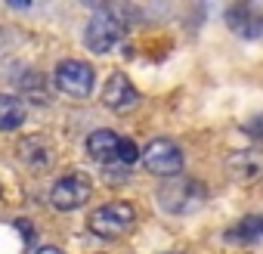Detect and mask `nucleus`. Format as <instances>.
I'll use <instances>...</instances> for the list:
<instances>
[{"mask_svg":"<svg viewBox=\"0 0 263 254\" xmlns=\"http://www.w3.org/2000/svg\"><path fill=\"white\" fill-rule=\"evenodd\" d=\"M208 198V189L192 180V177H167L161 186H158V202L167 214H195Z\"/></svg>","mask_w":263,"mask_h":254,"instance_id":"obj_1","label":"nucleus"},{"mask_svg":"<svg viewBox=\"0 0 263 254\" xmlns=\"http://www.w3.org/2000/svg\"><path fill=\"white\" fill-rule=\"evenodd\" d=\"M87 223L102 239H121V235H127L130 229H134L137 211H134V205H127V202H108V205L96 208Z\"/></svg>","mask_w":263,"mask_h":254,"instance_id":"obj_2","label":"nucleus"},{"mask_svg":"<svg viewBox=\"0 0 263 254\" xmlns=\"http://www.w3.org/2000/svg\"><path fill=\"white\" fill-rule=\"evenodd\" d=\"M87 47L93 53H108L115 50L121 41H124V22L111 13V10H102L96 13L90 22H87V34H84Z\"/></svg>","mask_w":263,"mask_h":254,"instance_id":"obj_3","label":"nucleus"},{"mask_svg":"<svg viewBox=\"0 0 263 254\" xmlns=\"http://www.w3.org/2000/svg\"><path fill=\"white\" fill-rule=\"evenodd\" d=\"M53 81H56V87H59L65 96L84 99V96H90V93H93L96 75H93V68H90L87 62H81V59H65V62H59V68H56Z\"/></svg>","mask_w":263,"mask_h":254,"instance_id":"obj_4","label":"nucleus"},{"mask_svg":"<svg viewBox=\"0 0 263 254\" xmlns=\"http://www.w3.org/2000/svg\"><path fill=\"white\" fill-rule=\"evenodd\" d=\"M143 165L152 171V174H161L164 180L167 177H177L180 168H183V152L174 140H152L146 149H143Z\"/></svg>","mask_w":263,"mask_h":254,"instance_id":"obj_5","label":"nucleus"},{"mask_svg":"<svg viewBox=\"0 0 263 254\" xmlns=\"http://www.w3.org/2000/svg\"><path fill=\"white\" fill-rule=\"evenodd\" d=\"M90 198V180L84 174H65L53 183V192H50V202L59 208V211H74L81 205H87Z\"/></svg>","mask_w":263,"mask_h":254,"instance_id":"obj_6","label":"nucleus"},{"mask_svg":"<svg viewBox=\"0 0 263 254\" xmlns=\"http://www.w3.org/2000/svg\"><path fill=\"white\" fill-rule=\"evenodd\" d=\"M102 102H105L111 112H130V108H137L140 93H137L134 84H130L127 75L115 71V75L105 81V87H102Z\"/></svg>","mask_w":263,"mask_h":254,"instance_id":"obj_7","label":"nucleus"},{"mask_svg":"<svg viewBox=\"0 0 263 254\" xmlns=\"http://www.w3.org/2000/svg\"><path fill=\"white\" fill-rule=\"evenodd\" d=\"M226 22H229V28H232L235 34H241V38H257V34L263 31V16H260L257 10H251L248 4H238V7L226 10Z\"/></svg>","mask_w":263,"mask_h":254,"instance_id":"obj_8","label":"nucleus"},{"mask_svg":"<svg viewBox=\"0 0 263 254\" xmlns=\"http://www.w3.org/2000/svg\"><path fill=\"white\" fill-rule=\"evenodd\" d=\"M226 168L235 180H257L263 174V155L254 149H241V152H232L226 158Z\"/></svg>","mask_w":263,"mask_h":254,"instance_id":"obj_9","label":"nucleus"},{"mask_svg":"<svg viewBox=\"0 0 263 254\" xmlns=\"http://www.w3.org/2000/svg\"><path fill=\"white\" fill-rule=\"evenodd\" d=\"M87 149L96 161L108 165V161H118V149H121V137L115 131H93L87 137Z\"/></svg>","mask_w":263,"mask_h":254,"instance_id":"obj_10","label":"nucleus"},{"mask_svg":"<svg viewBox=\"0 0 263 254\" xmlns=\"http://www.w3.org/2000/svg\"><path fill=\"white\" fill-rule=\"evenodd\" d=\"M25 115H28V108L19 96L0 93V131H16V127H22Z\"/></svg>","mask_w":263,"mask_h":254,"instance_id":"obj_11","label":"nucleus"},{"mask_svg":"<svg viewBox=\"0 0 263 254\" xmlns=\"http://www.w3.org/2000/svg\"><path fill=\"white\" fill-rule=\"evenodd\" d=\"M19 149H22V161H25V165H34V168H47V165L53 161V149H47L41 137H34V140H25Z\"/></svg>","mask_w":263,"mask_h":254,"instance_id":"obj_12","label":"nucleus"},{"mask_svg":"<svg viewBox=\"0 0 263 254\" xmlns=\"http://www.w3.org/2000/svg\"><path fill=\"white\" fill-rule=\"evenodd\" d=\"M137 158H140V149H137V143H134V140H121L118 161H121V165H134Z\"/></svg>","mask_w":263,"mask_h":254,"instance_id":"obj_13","label":"nucleus"},{"mask_svg":"<svg viewBox=\"0 0 263 254\" xmlns=\"http://www.w3.org/2000/svg\"><path fill=\"white\" fill-rule=\"evenodd\" d=\"M257 232H263V217H248V220H241V226L232 232V239H235V235H257Z\"/></svg>","mask_w":263,"mask_h":254,"instance_id":"obj_14","label":"nucleus"},{"mask_svg":"<svg viewBox=\"0 0 263 254\" xmlns=\"http://www.w3.org/2000/svg\"><path fill=\"white\" fill-rule=\"evenodd\" d=\"M245 134H248L251 140H260V143H263V115H254V118L245 124Z\"/></svg>","mask_w":263,"mask_h":254,"instance_id":"obj_15","label":"nucleus"},{"mask_svg":"<svg viewBox=\"0 0 263 254\" xmlns=\"http://www.w3.org/2000/svg\"><path fill=\"white\" fill-rule=\"evenodd\" d=\"M37 254H62V251H59V248H53V245H47V248H41Z\"/></svg>","mask_w":263,"mask_h":254,"instance_id":"obj_16","label":"nucleus"}]
</instances>
